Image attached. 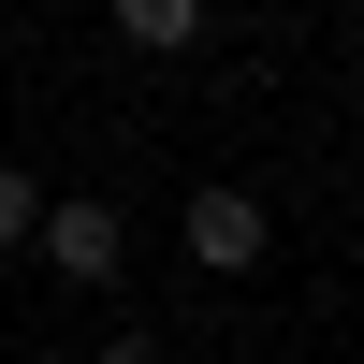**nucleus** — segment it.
I'll return each instance as SVG.
<instances>
[{
    "mask_svg": "<svg viewBox=\"0 0 364 364\" xmlns=\"http://www.w3.org/2000/svg\"><path fill=\"white\" fill-rule=\"evenodd\" d=\"M29 248H44V262H58L73 291H117V262H132V219H117V204H73V190H44Z\"/></svg>",
    "mask_w": 364,
    "mask_h": 364,
    "instance_id": "f257e3e1",
    "label": "nucleus"
},
{
    "mask_svg": "<svg viewBox=\"0 0 364 364\" xmlns=\"http://www.w3.org/2000/svg\"><path fill=\"white\" fill-rule=\"evenodd\" d=\"M175 233H190V262H204V277H248V262L277 248L262 190H190V219H175Z\"/></svg>",
    "mask_w": 364,
    "mask_h": 364,
    "instance_id": "f03ea898",
    "label": "nucleus"
},
{
    "mask_svg": "<svg viewBox=\"0 0 364 364\" xmlns=\"http://www.w3.org/2000/svg\"><path fill=\"white\" fill-rule=\"evenodd\" d=\"M117 44H146V58H190V44H204V0H117Z\"/></svg>",
    "mask_w": 364,
    "mask_h": 364,
    "instance_id": "7ed1b4c3",
    "label": "nucleus"
},
{
    "mask_svg": "<svg viewBox=\"0 0 364 364\" xmlns=\"http://www.w3.org/2000/svg\"><path fill=\"white\" fill-rule=\"evenodd\" d=\"M29 219H44V175H29V161H0V248H29Z\"/></svg>",
    "mask_w": 364,
    "mask_h": 364,
    "instance_id": "20e7f679",
    "label": "nucleus"
},
{
    "mask_svg": "<svg viewBox=\"0 0 364 364\" xmlns=\"http://www.w3.org/2000/svg\"><path fill=\"white\" fill-rule=\"evenodd\" d=\"M102 364H175V350L146 336V321H117V336H102Z\"/></svg>",
    "mask_w": 364,
    "mask_h": 364,
    "instance_id": "39448f33",
    "label": "nucleus"
}]
</instances>
